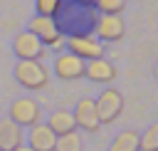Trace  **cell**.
<instances>
[{"label":"cell","instance_id":"obj_1","mask_svg":"<svg viewBox=\"0 0 158 151\" xmlns=\"http://www.w3.org/2000/svg\"><path fill=\"white\" fill-rule=\"evenodd\" d=\"M15 79L25 89L37 92V89H44L49 84V69L42 64V59H17V64H15Z\"/></svg>","mask_w":158,"mask_h":151},{"label":"cell","instance_id":"obj_2","mask_svg":"<svg viewBox=\"0 0 158 151\" xmlns=\"http://www.w3.org/2000/svg\"><path fill=\"white\" fill-rule=\"evenodd\" d=\"M27 30H30V32H35V35L42 40V45H44V47H49V50H62V47L67 45L64 32L59 30L57 20H54V17H49V15H37V17H32V20H30V25H27Z\"/></svg>","mask_w":158,"mask_h":151},{"label":"cell","instance_id":"obj_3","mask_svg":"<svg viewBox=\"0 0 158 151\" xmlns=\"http://www.w3.org/2000/svg\"><path fill=\"white\" fill-rule=\"evenodd\" d=\"M94 104H96V114H99L101 126L104 124H114L121 116V111H123V94L118 89H114V87H106L94 99Z\"/></svg>","mask_w":158,"mask_h":151},{"label":"cell","instance_id":"obj_4","mask_svg":"<svg viewBox=\"0 0 158 151\" xmlns=\"http://www.w3.org/2000/svg\"><path fill=\"white\" fill-rule=\"evenodd\" d=\"M94 32L101 42H118L126 35V22L121 12H101V17L94 22Z\"/></svg>","mask_w":158,"mask_h":151},{"label":"cell","instance_id":"obj_5","mask_svg":"<svg viewBox=\"0 0 158 151\" xmlns=\"http://www.w3.org/2000/svg\"><path fill=\"white\" fill-rule=\"evenodd\" d=\"M69 52L79 54L81 59H94V57H101L104 54V42L89 32H74L72 37H67V45H64Z\"/></svg>","mask_w":158,"mask_h":151},{"label":"cell","instance_id":"obj_6","mask_svg":"<svg viewBox=\"0 0 158 151\" xmlns=\"http://www.w3.org/2000/svg\"><path fill=\"white\" fill-rule=\"evenodd\" d=\"M44 50L47 47L42 45V40L35 32H30V30L17 32L15 40H12V52L17 54V59H42Z\"/></svg>","mask_w":158,"mask_h":151},{"label":"cell","instance_id":"obj_7","mask_svg":"<svg viewBox=\"0 0 158 151\" xmlns=\"http://www.w3.org/2000/svg\"><path fill=\"white\" fill-rule=\"evenodd\" d=\"M84 77H89L91 82L96 84H111L116 77H118V69L111 59H106L104 54L101 57H94V59H86L84 64Z\"/></svg>","mask_w":158,"mask_h":151},{"label":"cell","instance_id":"obj_8","mask_svg":"<svg viewBox=\"0 0 158 151\" xmlns=\"http://www.w3.org/2000/svg\"><path fill=\"white\" fill-rule=\"evenodd\" d=\"M84 64L86 59H81L79 54L74 52H64L54 59V74L59 79H67V82H74V79H81L84 77Z\"/></svg>","mask_w":158,"mask_h":151},{"label":"cell","instance_id":"obj_9","mask_svg":"<svg viewBox=\"0 0 158 151\" xmlns=\"http://www.w3.org/2000/svg\"><path fill=\"white\" fill-rule=\"evenodd\" d=\"M10 119L17 121L22 129L32 126V124L40 121V104L35 99H30V97H20V99H15L10 104Z\"/></svg>","mask_w":158,"mask_h":151},{"label":"cell","instance_id":"obj_10","mask_svg":"<svg viewBox=\"0 0 158 151\" xmlns=\"http://www.w3.org/2000/svg\"><path fill=\"white\" fill-rule=\"evenodd\" d=\"M25 146V131L17 121L0 119V151H20Z\"/></svg>","mask_w":158,"mask_h":151},{"label":"cell","instance_id":"obj_11","mask_svg":"<svg viewBox=\"0 0 158 151\" xmlns=\"http://www.w3.org/2000/svg\"><path fill=\"white\" fill-rule=\"evenodd\" d=\"M74 119H77V126L89 131V134H96L101 121H99V114H96V104L94 99H79L77 106H74Z\"/></svg>","mask_w":158,"mask_h":151},{"label":"cell","instance_id":"obj_12","mask_svg":"<svg viewBox=\"0 0 158 151\" xmlns=\"http://www.w3.org/2000/svg\"><path fill=\"white\" fill-rule=\"evenodd\" d=\"M27 129H30L27 144H30L32 151H54V146H57V134L49 129V124L37 121V124H32V126H27Z\"/></svg>","mask_w":158,"mask_h":151},{"label":"cell","instance_id":"obj_13","mask_svg":"<svg viewBox=\"0 0 158 151\" xmlns=\"http://www.w3.org/2000/svg\"><path fill=\"white\" fill-rule=\"evenodd\" d=\"M47 124H49V129H52L57 136H62V134H67V131H74V129H77L74 111H67V109H57V111H52Z\"/></svg>","mask_w":158,"mask_h":151},{"label":"cell","instance_id":"obj_14","mask_svg":"<svg viewBox=\"0 0 158 151\" xmlns=\"http://www.w3.org/2000/svg\"><path fill=\"white\" fill-rule=\"evenodd\" d=\"M138 146H141V134L133 129L118 131V136L111 141V151H138Z\"/></svg>","mask_w":158,"mask_h":151},{"label":"cell","instance_id":"obj_15","mask_svg":"<svg viewBox=\"0 0 158 151\" xmlns=\"http://www.w3.org/2000/svg\"><path fill=\"white\" fill-rule=\"evenodd\" d=\"M54 149H59V151H79V149H81V139H79V134H77V129L57 136V146H54Z\"/></svg>","mask_w":158,"mask_h":151},{"label":"cell","instance_id":"obj_16","mask_svg":"<svg viewBox=\"0 0 158 151\" xmlns=\"http://www.w3.org/2000/svg\"><path fill=\"white\" fill-rule=\"evenodd\" d=\"M143 151H158V121H153L143 134H141V146Z\"/></svg>","mask_w":158,"mask_h":151},{"label":"cell","instance_id":"obj_17","mask_svg":"<svg viewBox=\"0 0 158 151\" xmlns=\"http://www.w3.org/2000/svg\"><path fill=\"white\" fill-rule=\"evenodd\" d=\"M35 7H37V15H49V17H54V15L62 10V0H35Z\"/></svg>","mask_w":158,"mask_h":151},{"label":"cell","instance_id":"obj_18","mask_svg":"<svg viewBox=\"0 0 158 151\" xmlns=\"http://www.w3.org/2000/svg\"><path fill=\"white\" fill-rule=\"evenodd\" d=\"M99 12H121L126 7V0H94Z\"/></svg>","mask_w":158,"mask_h":151},{"label":"cell","instance_id":"obj_19","mask_svg":"<svg viewBox=\"0 0 158 151\" xmlns=\"http://www.w3.org/2000/svg\"><path fill=\"white\" fill-rule=\"evenodd\" d=\"M156 77H158V64H156Z\"/></svg>","mask_w":158,"mask_h":151}]
</instances>
